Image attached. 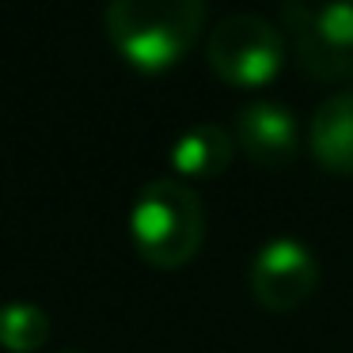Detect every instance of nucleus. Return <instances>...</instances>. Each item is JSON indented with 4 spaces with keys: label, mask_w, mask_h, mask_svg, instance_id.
<instances>
[{
    "label": "nucleus",
    "mask_w": 353,
    "mask_h": 353,
    "mask_svg": "<svg viewBox=\"0 0 353 353\" xmlns=\"http://www.w3.org/2000/svg\"><path fill=\"white\" fill-rule=\"evenodd\" d=\"M61 353H80V350H61Z\"/></svg>",
    "instance_id": "10"
},
{
    "label": "nucleus",
    "mask_w": 353,
    "mask_h": 353,
    "mask_svg": "<svg viewBox=\"0 0 353 353\" xmlns=\"http://www.w3.org/2000/svg\"><path fill=\"white\" fill-rule=\"evenodd\" d=\"M50 338V315L31 300H8L0 304V345L8 350H39Z\"/></svg>",
    "instance_id": "9"
},
{
    "label": "nucleus",
    "mask_w": 353,
    "mask_h": 353,
    "mask_svg": "<svg viewBox=\"0 0 353 353\" xmlns=\"http://www.w3.org/2000/svg\"><path fill=\"white\" fill-rule=\"evenodd\" d=\"M205 4L198 0H114L103 12V27L114 50L137 69H168L194 46Z\"/></svg>",
    "instance_id": "1"
},
{
    "label": "nucleus",
    "mask_w": 353,
    "mask_h": 353,
    "mask_svg": "<svg viewBox=\"0 0 353 353\" xmlns=\"http://www.w3.org/2000/svg\"><path fill=\"white\" fill-rule=\"evenodd\" d=\"M307 141L323 168L353 175V92H338L315 107Z\"/></svg>",
    "instance_id": "7"
},
{
    "label": "nucleus",
    "mask_w": 353,
    "mask_h": 353,
    "mask_svg": "<svg viewBox=\"0 0 353 353\" xmlns=\"http://www.w3.org/2000/svg\"><path fill=\"white\" fill-rule=\"evenodd\" d=\"M171 160L183 175H216L232 160V133L216 122H201L171 145Z\"/></svg>",
    "instance_id": "8"
},
{
    "label": "nucleus",
    "mask_w": 353,
    "mask_h": 353,
    "mask_svg": "<svg viewBox=\"0 0 353 353\" xmlns=\"http://www.w3.org/2000/svg\"><path fill=\"white\" fill-rule=\"evenodd\" d=\"M315 281H319V262L292 236H274L251 259V292L259 304L274 307V312H289V307L304 304Z\"/></svg>",
    "instance_id": "5"
},
{
    "label": "nucleus",
    "mask_w": 353,
    "mask_h": 353,
    "mask_svg": "<svg viewBox=\"0 0 353 353\" xmlns=\"http://www.w3.org/2000/svg\"><path fill=\"white\" fill-rule=\"evenodd\" d=\"M130 232L141 259L152 266H183L198 254L205 236L201 198L179 179H152L141 186L130 213Z\"/></svg>",
    "instance_id": "2"
},
{
    "label": "nucleus",
    "mask_w": 353,
    "mask_h": 353,
    "mask_svg": "<svg viewBox=\"0 0 353 353\" xmlns=\"http://www.w3.org/2000/svg\"><path fill=\"white\" fill-rule=\"evenodd\" d=\"M236 141L259 163H289L296 156V114L274 99H254L236 114Z\"/></svg>",
    "instance_id": "6"
},
{
    "label": "nucleus",
    "mask_w": 353,
    "mask_h": 353,
    "mask_svg": "<svg viewBox=\"0 0 353 353\" xmlns=\"http://www.w3.org/2000/svg\"><path fill=\"white\" fill-rule=\"evenodd\" d=\"M300 65L315 77H353V4H285Z\"/></svg>",
    "instance_id": "4"
},
{
    "label": "nucleus",
    "mask_w": 353,
    "mask_h": 353,
    "mask_svg": "<svg viewBox=\"0 0 353 353\" xmlns=\"http://www.w3.org/2000/svg\"><path fill=\"white\" fill-rule=\"evenodd\" d=\"M205 57L213 72L228 84L239 88H259L281 69L285 61V39L270 19L236 12L221 19L205 42Z\"/></svg>",
    "instance_id": "3"
}]
</instances>
